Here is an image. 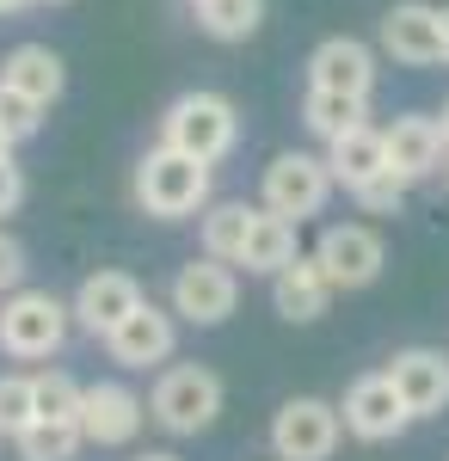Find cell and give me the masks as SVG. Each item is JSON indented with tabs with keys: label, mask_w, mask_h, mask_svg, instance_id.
Listing matches in <instances>:
<instances>
[{
	"label": "cell",
	"mask_w": 449,
	"mask_h": 461,
	"mask_svg": "<svg viewBox=\"0 0 449 461\" xmlns=\"http://www.w3.org/2000/svg\"><path fill=\"white\" fill-rule=\"evenodd\" d=\"M302 252H296V221H283V215H271L265 203H259V215H252V234H246V271H259V277H277L283 265H296Z\"/></svg>",
	"instance_id": "cell-20"
},
{
	"label": "cell",
	"mask_w": 449,
	"mask_h": 461,
	"mask_svg": "<svg viewBox=\"0 0 449 461\" xmlns=\"http://www.w3.org/2000/svg\"><path fill=\"white\" fill-rule=\"evenodd\" d=\"M0 86H13V93H25V99H37V105L50 111L62 99V86H69V68H62V56L50 43H19L0 62Z\"/></svg>",
	"instance_id": "cell-18"
},
{
	"label": "cell",
	"mask_w": 449,
	"mask_h": 461,
	"mask_svg": "<svg viewBox=\"0 0 449 461\" xmlns=\"http://www.w3.org/2000/svg\"><path fill=\"white\" fill-rule=\"evenodd\" d=\"M339 437H345L339 406H326L314 393H296V400L277 406V419H271V456L277 461H326L339 449Z\"/></svg>",
	"instance_id": "cell-6"
},
{
	"label": "cell",
	"mask_w": 449,
	"mask_h": 461,
	"mask_svg": "<svg viewBox=\"0 0 449 461\" xmlns=\"http://www.w3.org/2000/svg\"><path fill=\"white\" fill-rule=\"evenodd\" d=\"M326 302H333V277L320 271V258L314 252H302L296 265H283L271 277V308L289 326H308V320H320L326 314Z\"/></svg>",
	"instance_id": "cell-17"
},
{
	"label": "cell",
	"mask_w": 449,
	"mask_h": 461,
	"mask_svg": "<svg viewBox=\"0 0 449 461\" xmlns=\"http://www.w3.org/2000/svg\"><path fill=\"white\" fill-rule=\"evenodd\" d=\"M136 461H179L173 449H148V456H136Z\"/></svg>",
	"instance_id": "cell-31"
},
{
	"label": "cell",
	"mask_w": 449,
	"mask_h": 461,
	"mask_svg": "<svg viewBox=\"0 0 449 461\" xmlns=\"http://www.w3.org/2000/svg\"><path fill=\"white\" fill-rule=\"evenodd\" d=\"M351 197H357V210H370V215H394L400 203H407V178L400 173H376L370 185H357Z\"/></svg>",
	"instance_id": "cell-28"
},
{
	"label": "cell",
	"mask_w": 449,
	"mask_h": 461,
	"mask_svg": "<svg viewBox=\"0 0 449 461\" xmlns=\"http://www.w3.org/2000/svg\"><path fill=\"white\" fill-rule=\"evenodd\" d=\"M19 203H25V173H19L13 154H6V160H0V215H13Z\"/></svg>",
	"instance_id": "cell-30"
},
{
	"label": "cell",
	"mask_w": 449,
	"mask_h": 461,
	"mask_svg": "<svg viewBox=\"0 0 449 461\" xmlns=\"http://www.w3.org/2000/svg\"><path fill=\"white\" fill-rule=\"evenodd\" d=\"M6 154H13V142H6V136H0V160H6Z\"/></svg>",
	"instance_id": "cell-35"
},
{
	"label": "cell",
	"mask_w": 449,
	"mask_h": 461,
	"mask_svg": "<svg viewBox=\"0 0 449 461\" xmlns=\"http://www.w3.org/2000/svg\"><path fill=\"white\" fill-rule=\"evenodd\" d=\"M13 6H25V0H0V13H13Z\"/></svg>",
	"instance_id": "cell-34"
},
{
	"label": "cell",
	"mask_w": 449,
	"mask_h": 461,
	"mask_svg": "<svg viewBox=\"0 0 449 461\" xmlns=\"http://www.w3.org/2000/svg\"><path fill=\"white\" fill-rule=\"evenodd\" d=\"M444 62H449V6H444Z\"/></svg>",
	"instance_id": "cell-32"
},
{
	"label": "cell",
	"mask_w": 449,
	"mask_h": 461,
	"mask_svg": "<svg viewBox=\"0 0 449 461\" xmlns=\"http://www.w3.org/2000/svg\"><path fill=\"white\" fill-rule=\"evenodd\" d=\"M302 123H308L320 142H339V136H351V130H363V123H370V99H351V93H320V86H308Z\"/></svg>",
	"instance_id": "cell-21"
},
{
	"label": "cell",
	"mask_w": 449,
	"mask_h": 461,
	"mask_svg": "<svg viewBox=\"0 0 449 461\" xmlns=\"http://www.w3.org/2000/svg\"><path fill=\"white\" fill-rule=\"evenodd\" d=\"M142 425H148V400L124 382H93L87 400H80V437L99 443V449H124L136 443Z\"/></svg>",
	"instance_id": "cell-9"
},
{
	"label": "cell",
	"mask_w": 449,
	"mask_h": 461,
	"mask_svg": "<svg viewBox=\"0 0 449 461\" xmlns=\"http://www.w3.org/2000/svg\"><path fill=\"white\" fill-rule=\"evenodd\" d=\"M136 203L160 221H185V215L209 210V160L179 154V148H148L136 160Z\"/></svg>",
	"instance_id": "cell-1"
},
{
	"label": "cell",
	"mask_w": 449,
	"mask_h": 461,
	"mask_svg": "<svg viewBox=\"0 0 449 461\" xmlns=\"http://www.w3.org/2000/svg\"><path fill=\"white\" fill-rule=\"evenodd\" d=\"M19 284H25V247H19L13 234H0V289L13 295Z\"/></svg>",
	"instance_id": "cell-29"
},
{
	"label": "cell",
	"mask_w": 449,
	"mask_h": 461,
	"mask_svg": "<svg viewBox=\"0 0 449 461\" xmlns=\"http://www.w3.org/2000/svg\"><path fill=\"white\" fill-rule=\"evenodd\" d=\"M381 50L407 68H431L444 62V6H425V0H400L381 13Z\"/></svg>",
	"instance_id": "cell-11"
},
{
	"label": "cell",
	"mask_w": 449,
	"mask_h": 461,
	"mask_svg": "<svg viewBox=\"0 0 449 461\" xmlns=\"http://www.w3.org/2000/svg\"><path fill=\"white\" fill-rule=\"evenodd\" d=\"M50 6H62V0H50Z\"/></svg>",
	"instance_id": "cell-37"
},
{
	"label": "cell",
	"mask_w": 449,
	"mask_h": 461,
	"mask_svg": "<svg viewBox=\"0 0 449 461\" xmlns=\"http://www.w3.org/2000/svg\"><path fill=\"white\" fill-rule=\"evenodd\" d=\"M437 123H444V142H449V105H444V117H437Z\"/></svg>",
	"instance_id": "cell-33"
},
{
	"label": "cell",
	"mask_w": 449,
	"mask_h": 461,
	"mask_svg": "<svg viewBox=\"0 0 449 461\" xmlns=\"http://www.w3.org/2000/svg\"><path fill=\"white\" fill-rule=\"evenodd\" d=\"M388 375H394V388H400V400H407L413 419H437L449 406V357L444 351L413 345V351H400L388 363Z\"/></svg>",
	"instance_id": "cell-16"
},
{
	"label": "cell",
	"mask_w": 449,
	"mask_h": 461,
	"mask_svg": "<svg viewBox=\"0 0 449 461\" xmlns=\"http://www.w3.org/2000/svg\"><path fill=\"white\" fill-rule=\"evenodd\" d=\"M142 302H148V295H142V284L130 277V271H93L87 284L74 289V320H80L87 332L111 339V332L136 314Z\"/></svg>",
	"instance_id": "cell-15"
},
{
	"label": "cell",
	"mask_w": 449,
	"mask_h": 461,
	"mask_svg": "<svg viewBox=\"0 0 449 461\" xmlns=\"http://www.w3.org/2000/svg\"><path fill=\"white\" fill-rule=\"evenodd\" d=\"M339 419H345V430L357 437V443H388V437H400V430L413 425V412H407V400H400V388H394L388 369L351 382Z\"/></svg>",
	"instance_id": "cell-8"
},
{
	"label": "cell",
	"mask_w": 449,
	"mask_h": 461,
	"mask_svg": "<svg viewBox=\"0 0 449 461\" xmlns=\"http://www.w3.org/2000/svg\"><path fill=\"white\" fill-rule=\"evenodd\" d=\"M381 136H388V173H400L407 185L431 178V173H437V167L449 160L444 123H437V117H425V111H407V117H394Z\"/></svg>",
	"instance_id": "cell-13"
},
{
	"label": "cell",
	"mask_w": 449,
	"mask_h": 461,
	"mask_svg": "<svg viewBox=\"0 0 449 461\" xmlns=\"http://www.w3.org/2000/svg\"><path fill=\"white\" fill-rule=\"evenodd\" d=\"M80 425H25L19 437H13V449H19V461H74L80 456Z\"/></svg>",
	"instance_id": "cell-25"
},
{
	"label": "cell",
	"mask_w": 449,
	"mask_h": 461,
	"mask_svg": "<svg viewBox=\"0 0 449 461\" xmlns=\"http://www.w3.org/2000/svg\"><path fill=\"white\" fill-rule=\"evenodd\" d=\"M197 25L215 43H246V37L265 25V0H204L197 6Z\"/></svg>",
	"instance_id": "cell-23"
},
{
	"label": "cell",
	"mask_w": 449,
	"mask_h": 461,
	"mask_svg": "<svg viewBox=\"0 0 449 461\" xmlns=\"http://www.w3.org/2000/svg\"><path fill=\"white\" fill-rule=\"evenodd\" d=\"M173 345H179V314L173 308H154V302H142L136 314L105 339L111 363H124V369H154V363L173 357Z\"/></svg>",
	"instance_id": "cell-12"
},
{
	"label": "cell",
	"mask_w": 449,
	"mask_h": 461,
	"mask_svg": "<svg viewBox=\"0 0 449 461\" xmlns=\"http://www.w3.org/2000/svg\"><path fill=\"white\" fill-rule=\"evenodd\" d=\"M37 130H43V105L25 99V93H13V86H0V136L19 148V142H32Z\"/></svg>",
	"instance_id": "cell-27"
},
{
	"label": "cell",
	"mask_w": 449,
	"mask_h": 461,
	"mask_svg": "<svg viewBox=\"0 0 449 461\" xmlns=\"http://www.w3.org/2000/svg\"><path fill=\"white\" fill-rule=\"evenodd\" d=\"M333 167H326V154H302V148H289V154H277L271 167H265V191H259V203L283 221H308V215L326 210V197H333Z\"/></svg>",
	"instance_id": "cell-5"
},
{
	"label": "cell",
	"mask_w": 449,
	"mask_h": 461,
	"mask_svg": "<svg viewBox=\"0 0 449 461\" xmlns=\"http://www.w3.org/2000/svg\"><path fill=\"white\" fill-rule=\"evenodd\" d=\"M444 173H449V160H444Z\"/></svg>",
	"instance_id": "cell-38"
},
{
	"label": "cell",
	"mask_w": 449,
	"mask_h": 461,
	"mask_svg": "<svg viewBox=\"0 0 449 461\" xmlns=\"http://www.w3.org/2000/svg\"><path fill=\"white\" fill-rule=\"evenodd\" d=\"M160 142L215 167L222 154H234V142H241V111L222 93H179L173 105H167V117H160Z\"/></svg>",
	"instance_id": "cell-2"
},
{
	"label": "cell",
	"mask_w": 449,
	"mask_h": 461,
	"mask_svg": "<svg viewBox=\"0 0 449 461\" xmlns=\"http://www.w3.org/2000/svg\"><path fill=\"white\" fill-rule=\"evenodd\" d=\"M32 393H37V419H43V425H80V400H87V388H80L74 375L43 369V375H32Z\"/></svg>",
	"instance_id": "cell-24"
},
{
	"label": "cell",
	"mask_w": 449,
	"mask_h": 461,
	"mask_svg": "<svg viewBox=\"0 0 449 461\" xmlns=\"http://www.w3.org/2000/svg\"><path fill=\"white\" fill-rule=\"evenodd\" d=\"M185 6H191V13H197V6H204V0H185Z\"/></svg>",
	"instance_id": "cell-36"
},
{
	"label": "cell",
	"mask_w": 449,
	"mask_h": 461,
	"mask_svg": "<svg viewBox=\"0 0 449 461\" xmlns=\"http://www.w3.org/2000/svg\"><path fill=\"white\" fill-rule=\"evenodd\" d=\"M25 425H37L32 375H0V437H19Z\"/></svg>",
	"instance_id": "cell-26"
},
{
	"label": "cell",
	"mask_w": 449,
	"mask_h": 461,
	"mask_svg": "<svg viewBox=\"0 0 449 461\" xmlns=\"http://www.w3.org/2000/svg\"><path fill=\"white\" fill-rule=\"evenodd\" d=\"M252 203H209L204 210V252L222 265H241L246 258V234H252Z\"/></svg>",
	"instance_id": "cell-22"
},
{
	"label": "cell",
	"mask_w": 449,
	"mask_h": 461,
	"mask_svg": "<svg viewBox=\"0 0 449 461\" xmlns=\"http://www.w3.org/2000/svg\"><path fill=\"white\" fill-rule=\"evenodd\" d=\"M74 326V308H62L50 289H13L0 302V351L19 357V363H43V357L62 351Z\"/></svg>",
	"instance_id": "cell-4"
},
{
	"label": "cell",
	"mask_w": 449,
	"mask_h": 461,
	"mask_svg": "<svg viewBox=\"0 0 449 461\" xmlns=\"http://www.w3.org/2000/svg\"><path fill=\"white\" fill-rule=\"evenodd\" d=\"M326 167H333V178L345 191H357V185H370L376 173H388V136H381L376 123H363V130H351L339 142H326Z\"/></svg>",
	"instance_id": "cell-19"
},
{
	"label": "cell",
	"mask_w": 449,
	"mask_h": 461,
	"mask_svg": "<svg viewBox=\"0 0 449 461\" xmlns=\"http://www.w3.org/2000/svg\"><path fill=\"white\" fill-rule=\"evenodd\" d=\"M215 412H222V375L204 369V363L160 369V382L148 393V419L167 430V437H197V430L215 425Z\"/></svg>",
	"instance_id": "cell-3"
},
{
	"label": "cell",
	"mask_w": 449,
	"mask_h": 461,
	"mask_svg": "<svg viewBox=\"0 0 449 461\" xmlns=\"http://www.w3.org/2000/svg\"><path fill=\"white\" fill-rule=\"evenodd\" d=\"M308 86L370 99V93H376V50L357 43V37H326V43L308 56Z\"/></svg>",
	"instance_id": "cell-14"
},
{
	"label": "cell",
	"mask_w": 449,
	"mask_h": 461,
	"mask_svg": "<svg viewBox=\"0 0 449 461\" xmlns=\"http://www.w3.org/2000/svg\"><path fill=\"white\" fill-rule=\"evenodd\" d=\"M320 271L333 277V289H363L381 277V265H388V252H381V234L376 228H363V221H339V228H326L320 234Z\"/></svg>",
	"instance_id": "cell-10"
},
{
	"label": "cell",
	"mask_w": 449,
	"mask_h": 461,
	"mask_svg": "<svg viewBox=\"0 0 449 461\" xmlns=\"http://www.w3.org/2000/svg\"><path fill=\"white\" fill-rule=\"evenodd\" d=\"M234 302H241V277H234V265H222V258H191V265H179L173 277V314L185 326H222V320L234 314Z\"/></svg>",
	"instance_id": "cell-7"
}]
</instances>
